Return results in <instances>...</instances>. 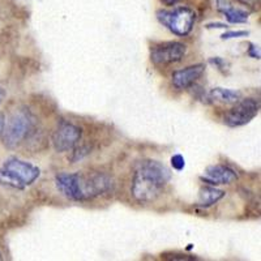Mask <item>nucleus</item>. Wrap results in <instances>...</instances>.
<instances>
[{
  "label": "nucleus",
  "instance_id": "obj_1",
  "mask_svg": "<svg viewBox=\"0 0 261 261\" xmlns=\"http://www.w3.org/2000/svg\"><path fill=\"white\" fill-rule=\"evenodd\" d=\"M57 188L72 201H88L98 196L110 192L114 181L106 174H80V172H60L55 178Z\"/></svg>",
  "mask_w": 261,
  "mask_h": 261
},
{
  "label": "nucleus",
  "instance_id": "obj_2",
  "mask_svg": "<svg viewBox=\"0 0 261 261\" xmlns=\"http://www.w3.org/2000/svg\"><path fill=\"white\" fill-rule=\"evenodd\" d=\"M170 179L171 171L166 165L154 160H144L137 163L130 193L139 202L154 201Z\"/></svg>",
  "mask_w": 261,
  "mask_h": 261
},
{
  "label": "nucleus",
  "instance_id": "obj_3",
  "mask_svg": "<svg viewBox=\"0 0 261 261\" xmlns=\"http://www.w3.org/2000/svg\"><path fill=\"white\" fill-rule=\"evenodd\" d=\"M36 116L33 115L29 109L21 107L12 113L7 122H4V129L2 134L3 144L9 149L17 148L36 132Z\"/></svg>",
  "mask_w": 261,
  "mask_h": 261
},
{
  "label": "nucleus",
  "instance_id": "obj_4",
  "mask_svg": "<svg viewBox=\"0 0 261 261\" xmlns=\"http://www.w3.org/2000/svg\"><path fill=\"white\" fill-rule=\"evenodd\" d=\"M41 175V170L29 162L11 158L0 169V186L24 190Z\"/></svg>",
  "mask_w": 261,
  "mask_h": 261
},
{
  "label": "nucleus",
  "instance_id": "obj_5",
  "mask_svg": "<svg viewBox=\"0 0 261 261\" xmlns=\"http://www.w3.org/2000/svg\"><path fill=\"white\" fill-rule=\"evenodd\" d=\"M157 18L163 27H166L172 34L179 37L188 36L193 29L196 21V13L188 7H178L171 11H158Z\"/></svg>",
  "mask_w": 261,
  "mask_h": 261
},
{
  "label": "nucleus",
  "instance_id": "obj_6",
  "mask_svg": "<svg viewBox=\"0 0 261 261\" xmlns=\"http://www.w3.org/2000/svg\"><path fill=\"white\" fill-rule=\"evenodd\" d=\"M260 111V102L255 98L239 99L223 116V123L228 127H242L249 123Z\"/></svg>",
  "mask_w": 261,
  "mask_h": 261
},
{
  "label": "nucleus",
  "instance_id": "obj_7",
  "mask_svg": "<svg viewBox=\"0 0 261 261\" xmlns=\"http://www.w3.org/2000/svg\"><path fill=\"white\" fill-rule=\"evenodd\" d=\"M83 130L73 123L62 122L54 130L53 145L58 153H64L74 149L80 143Z\"/></svg>",
  "mask_w": 261,
  "mask_h": 261
},
{
  "label": "nucleus",
  "instance_id": "obj_8",
  "mask_svg": "<svg viewBox=\"0 0 261 261\" xmlns=\"http://www.w3.org/2000/svg\"><path fill=\"white\" fill-rule=\"evenodd\" d=\"M187 46L181 42H166L154 46L150 51V60L155 65H169L178 63L186 57Z\"/></svg>",
  "mask_w": 261,
  "mask_h": 261
},
{
  "label": "nucleus",
  "instance_id": "obj_9",
  "mask_svg": "<svg viewBox=\"0 0 261 261\" xmlns=\"http://www.w3.org/2000/svg\"><path fill=\"white\" fill-rule=\"evenodd\" d=\"M205 72L204 64H193L175 71L171 76L172 86L178 90H186L201 77Z\"/></svg>",
  "mask_w": 261,
  "mask_h": 261
},
{
  "label": "nucleus",
  "instance_id": "obj_10",
  "mask_svg": "<svg viewBox=\"0 0 261 261\" xmlns=\"http://www.w3.org/2000/svg\"><path fill=\"white\" fill-rule=\"evenodd\" d=\"M238 179L237 172L231 167L225 166V165H213V166L206 167L204 175L201 176V180L211 186H218V184H230Z\"/></svg>",
  "mask_w": 261,
  "mask_h": 261
},
{
  "label": "nucleus",
  "instance_id": "obj_11",
  "mask_svg": "<svg viewBox=\"0 0 261 261\" xmlns=\"http://www.w3.org/2000/svg\"><path fill=\"white\" fill-rule=\"evenodd\" d=\"M217 6H218V11L222 12L228 22L231 24H243L248 20V12L231 6L230 0H217Z\"/></svg>",
  "mask_w": 261,
  "mask_h": 261
},
{
  "label": "nucleus",
  "instance_id": "obj_12",
  "mask_svg": "<svg viewBox=\"0 0 261 261\" xmlns=\"http://www.w3.org/2000/svg\"><path fill=\"white\" fill-rule=\"evenodd\" d=\"M222 197H225V191L218 190L214 186H206L200 190L199 193V200H197V205L201 208H209L213 206L216 202L220 201Z\"/></svg>",
  "mask_w": 261,
  "mask_h": 261
},
{
  "label": "nucleus",
  "instance_id": "obj_13",
  "mask_svg": "<svg viewBox=\"0 0 261 261\" xmlns=\"http://www.w3.org/2000/svg\"><path fill=\"white\" fill-rule=\"evenodd\" d=\"M209 99H212L213 102H220V103L232 105L242 99V93L238 92V90L214 88L209 93Z\"/></svg>",
  "mask_w": 261,
  "mask_h": 261
},
{
  "label": "nucleus",
  "instance_id": "obj_14",
  "mask_svg": "<svg viewBox=\"0 0 261 261\" xmlns=\"http://www.w3.org/2000/svg\"><path fill=\"white\" fill-rule=\"evenodd\" d=\"M90 153V148L89 146H80V148H74L73 154H72L71 161L72 162H79L80 160H83L84 157Z\"/></svg>",
  "mask_w": 261,
  "mask_h": 261
},
{
  "label": "nucleus",
  "instance_id": "obj_15",
  "mask_svg": "<svg viewBox=\"0 0 261 261\" xmlns=\"http://www.w3.org/2000/svg\"><path fill=\"white\" fill-rule=\"evenodd\" d=\"M171 166L175 170L180 171V170L184 169L186 166V161H184V157L181 154H175L171 157Z\"/></svg>",
  "mask_w": 261,
  "mask_h": 261
},
{
  "label": "nucleus",
  "instance_id": "obj_16",
  "mask_svg": "<svg viewBox=\"0 0 261 261\" xmlns=\"http://www.w3.org/2000/svg\"><path fill=\"white\" fill-rule=\"evenodd\" d=\"M249 33L246 30H237V32H226L223 33L221 38L222 39H232V38H242V37H247Z\"/></svg>",
  "mask_w": 261,
  "mask_h": 261
},
{
  "label": "nucleus",
  "instance_id": "obj_17",
  "mask_svg": "<svg viewBox=\"0 0 261 261\" xmlns=\"http://www.w3.org/2000/svg\"><path fill=\"white\" fill-rule=\"evenodd\" d=\"M248 55L251 58H255V59H260V48L253 45V43H249Z\"/></svg>",
  "mask_w": 261,
  "mask_h": 261
},
{
  "label": "nucleus",
  "instance_id": "obj_18",
  "mask_svg": "<svg viewBox=\"0 0 261 261\" xmlns=\"http://www.w3.org/2000/svg\"><path fill=\"white\" fill-rule=\"evenodd\" d=\"M209 62H211L212 64L217 65V67H218V68H220V69H223L222 67H225V62H223V60L221 59V58H212V59L209 60Z\"/></svg>",
  "mask_w": 261,
  "mask_h": 261
},
{
  "label": "nucleus",
  "instance_id": "obj_19",
  "mask_svg": "<svg viewBox=\"0 0 261 261\" xmlns=\"http://www.w3.org/2000/svg\"><path fill=\"white\" fill-rule=\"evenodd\" d=\"M206 28H208V29H212V28H217V29H218V28H221V29H222V28H227V25L217 22V24H208L206 25Z\"/></svg>",
  "mask_w": 261,
  "mask_h": 261
},
{
  "label": "nucleus",
  "instance_id": "obj_20",
  "mask_svg": "<svg viewBox=\"0 0 261 261\" xmlns=\"http://www.w3.org/2000/svg\"><path fill=\"white\" fill-rule=\"evenodd\" d=\"M4 122H6V119H4V115H3V114H0V136H2V134H3Z\"/></svg>",
  "mask_w": 261,
  "mask_h": 261
},
{
  "label": "nucleus",
  "instance_id": "obj_21",
  "mask_svg": "<svg viewBox=\"0 0 261 261\" xmlns=\"http://www.w3.org/2000/svg\"><path fill=\"white\" fill-rule=\"evenodd\" d=\"M6 90L3 89V88H2V86H0V105L3 103V101L4 99H6Z\"/></svg>",
  "mask_w": 261,
  "mask_h": 261
},
{
  "label": "nucleus",
  "instance_id": "obj_22",
  "mask_svg": "<svg viewBox=\"0 0 261 261\" xmlns=\"http://www.w3.org/2000/svg\"><path fill=\"white\" fill-rule=\"evenodd\" d=\"M179 0H163V3L167 4V6H174L175 3H178Z\"/></svg>",
  "mask_w": 261,
  "mask_h": 261
},
{
  "label": "nucleus",
  "instance_id": "obj_23",
  "mask_svg": "<svg viewBox=\"0 0 261 261\" xmlns=\"http://www.w3.org/2000/svg\"><path fill=\"white\" fill-rule=\"evenodd\" d=\"M0 260H3V256H2V252H0Z\"/></svg>",
  "mask_w": 261,
  "mask_h": 261
}]
</instances>
